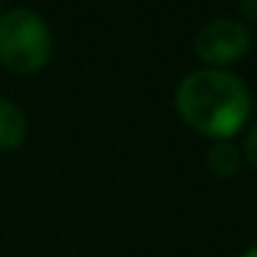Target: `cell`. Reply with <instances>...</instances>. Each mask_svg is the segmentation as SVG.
<instances>
[{"mask_svg": "<svg viewBox=\"0 0 257 257\" xmlns=\"http://www.w3.org/2000/svg\"><path fill=\"white\" fill-rule=\"evenodd\" d=\"M174 108L191 130L224 141L246 124L251 97L238 75L224 69H196L180 80Z\"/></svg>", "mask_w": 257, "mask_h": 257, "instance_id": "1", "label": "cell"}, {"mask_svg": "<svg viewBox=\"0 0 257 257\" xmlns=\"http://www.w3.org/2000/svg\"><path fill=\"white\" fill-rule=\"evenodd\" d=\"M53 34L31 9L0 14V64L14 75H34L50 61Z\"/></svg>", "mask_w": 257, "mask_h": 257, "instance_id": "2", "label": "cell"}, {"mask_svg": "<svg viewBox=\"0 0 257 257\" xmlns=\"http://www.w3.org/2000/svg\"><path fill=\"white\" fill-rule=\"evenodd\" d=\"M249 45H251V34L246 28V23H238V20L229 17L210 20L194 39L196 56L210 69H221L227 64L240 61L249 50Z\"/></svg>", "mask_w": 257, "mask_h": 257, "instance_id": "3", "label": "cell"}, {"mask_svg": "<svg viewBox=\"0 0 257 257\" xmlns=\"http://www.w3.org/2000/svg\"><path fill=\"white\" fill-rule=\"evenodd\" d=\"M28 136V119L23 108L0 97V150H17Z\"/></svg>", "mask_w": 257, "mask_h": 257, "instance_id": "4", "label": "cell"}, {"mask_svg": "<svg viewBox=\"0 0 257 257\" xmlns=\"http://www.w3.org/2000/svg\"><path fill=\"white\" fill-rule=\"evenodd\" d=\"M207 163H210L213 174H218V177H232L240 169V150L229 139L213 141L210 152H207Z\"/></svg>", "mask_w": 257, "mask_h": 257, "instance_id": "5", "label": "cell"}, {"mask_svg": "<svg viewBox=\"0 0 257 257\" xmlns=\"http://www.w3.org/2000/svg\"><path fill=\"white\" fill-rule=\"evenodd\" d=\"M243 158L249 161L251 169H257V124L249 130V136L243 141Z\"/></svg>", "mask_w": 257, "mask_h": 257, "instance_id": "6", "label": "cell"}, {"mask_svg": "<svg viewBox=\"0 0 257 257\" xmlns=\"http://www.w3.org/2000/svg\"><path fill=\"white\" fill-rule=\"evenodd\" d=\"M243 9H246L249 17H257V0H243V3H240V12H243Z\"/></svg>", "mask_w": 257, "mask_h": 257, "instance_id": "7", "label": "cell"}, {"mask_svg": "<svg viewBox=\"0 0 257 257\" xmlns=\"http://www.w3.org/2000/svg\"><path fill=\"white\" fill-rule=\"evenodd\" d=\"M240 257H257V243L251 246V249H246V251H243V254H240Z\"/></svg>", "mask_w": 257, "mask_h": 257, "instance_id": "8", "label": "cell"}]
</instances>
